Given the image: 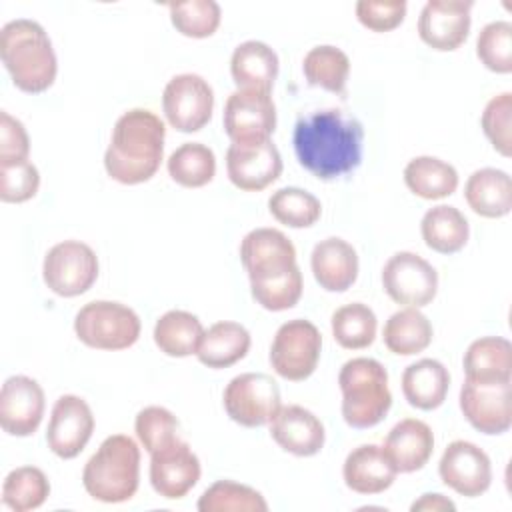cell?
I'll use <instances>...</instances> for the list:
<instances>
[{"instance_id":"cell-1","label":"cell","mask_w":512,"mask_h":512,"mask_svg":"<svg viewBox=\"0 0 512 512\" xmlns=\"http://www.w3.org/2000/svg\"><path fill=\"white\" fill-rule=\"evenodd\" d=\"M292 144L302 168L318 180H336L360 166L364 128L340 108H322L296 120Z\"/></svg>"},{"instance_id":"cell-2","label":"cell","mask_w":512,"mask_h":512,"mask_svg":"<svg viewBox=\"0 0 512 512\" xmlns=\"http://www.w3.org/2000/svg\"><path fill=\"white\" fill-rule=\"evenodd\" d=\"M164 122L146 108L124 112L114 128L104 154L106 174L120 184L148 182L164 156Z\"/></svg>"},{"instance_id":"cell-3","label":"cell","mask_w":512,"mask_h":512,"mask_svg":"<svg viewBox=\"0 0 512 512\" xmlns=\"http://www.w3.org/2000/svg\"><path fill=\"white\" fill-rule=\"evenodd\" d=\"M0 56L14 86L22 92H44L56 80V52L46 30L34 20L16 18L2 26Z\"/></svg>"},{"instance_id":"cell-4","label":"cell","mask_w":512,"mask_h":512,"mask_svg":"<svg viewBox=\"0 0 512 512\" xmlns=\"http://www.w3.org/2000/svg\"><path fill=\"white\" fill-rule=\"evenodd\" d=\"M140 482V448L126 434L108 436L82 470L84 490L98 502L130 500Z\"/></svg>"},{"instance_id":"cell-5","label":"cell","mask_w":512,"mask_h":512,"mask_svg":"<svg viewBox=\"0 0 512 512\" xmlns=\"http://www.w3.org/2000/svg\"><path fill=\"white\" fill-rule=\"evenodd\" d=\"M342 392V418L348 426L364 430L380 424L390 406L388 372L374 358H352L344 362L338 374Z\"/></svg>"},{"instance_id":"cell-6","label":"cell","mask_w":512,"mask_h":512,"mask_svg":"<svg viewBox=\"0 0 512 512\" xmlns=\"http://www.w3.org/2000/svg\"><path fill=\"white\" fill-rule=\"evenodd\" d=\"M74 332L88 348L124 350L140 338V318L126 304L94 300L78 310Z\"/></svg>"},{"instance_id":"cell-7","label":"cell","mask_w":512,"mask_h":512,"mask_svg":"<svg viewBox=\"0 0 512 512\" xmlns=\"http://www.w3.org/2000/svg\"><path fill=\"white\" fill-rule=\"evenodd\" d=\"M320 350V330L310 320L294 318L276 330L268 358L278 376L290 382H302L314 374Z\"/></svg>"},{"instance_id":"cell-8","label":"cell","mask_w":512,"mask_h":512,"mask_svg":"<svg viewBox=\"0 0 512 512\" xmlns=\"http://www.w3.org/2000/svg\"><path fill=\"white\" fill-rule=\"evenodd\" d=\"M42 278L58 296H80L88 292L98 278V256L80 240L58 242L44 256Z\"/></svg>"},{"instance_id":"cell-9","label":"cell","mask_w":512,"mask_h":512,"mask_svg":"<svg viewBox=\"0 0 512 512\" xmlns=\"http://www.w3.org/2000/svg\"><path fill=\"white\" fill-rule=\"evenodd\" d=\"M222 402L230 420L244 428L270 424L282 406L278 382L264 372H244L234 376L224 388Z\"/></svg>"},{"instance_id":"cell-10","label":"cell","mask_w":512,"mask_h":512,"mask_svg":"<svg viewBox=\"0 0 512 512\" xmlns=\"http://www.w3.org/2000/svg\"><path fill=\"white\" fill-rule=\"evenodd\" d=\"M222 124L232 144L270 140L276 128V106L270 92L252 88L234 90L224 104Z\"/></svg>"},{"instance_id":"cell-11","label":"cell","mask_w":512,"mask_h":512,"mask_svg":"<svg viewBox=\"0 0 512 512\" xmlns=\"http://www.w3.org/2000/svg\"><path fill=\"white\" fill-rule=\"evenodd\" d=\"M382 286L396 304L422 308L436 298L438 272L422 256L402 250L390 256L384 264Z\"/></svg>"},{"instance_id":"cell-12","label":"cell","mask_w":512,"mask_h":512,"mask_svg":"<svg viewBox=\"0 0 512 512\" xmlns=\"http://www.w3.org/2000/svg\"><path fill=\"white\" fill-rule=\"evenodd\" d=\"M162 108L172 128L178 132H198L212 118V86L200 74H178L164 86Z\"/></svg>"},{"instance_id":"cell-13","label":"cell","mask_w":512,"mask_h":512,"mask_svg":"<svg viewBox=\"0 0 512 512\" xmlns=\"http://www.w3.org/2000/svg\"><path fill=\"white\" fill-rule=\"evenodd\" d=\"M240 260L250 284L284 276L298 266L294 244L276 228L250 230L240 242Z\"/></svg>"},{"instance_id":"cell-14","label":"cell","mask_w":512,"mask_h":512,"mask_svg":"<svg viewBox=\"0 0 512 512\" xmlns=\"http://www.w3.org/2000/svg\"><path fill=\"white\" fill-rule=\"evenodd\" d=\"M440 480L456 494L476 498L492 484V464L488 454L468 440L450 442L438 462Z\"/></svg>"},{"instance_id":"cell-15","label":"cell","mask_w":512,"mask_h":512,"mask_svg":"<svg viewBox=\"0 0 512 512\" xmlns=\"http://www.w3.org/2000/svg\"><path fill=\"white\" fill-rule=\"evenodd\" d=\"M460 410L482 434H504L512 426V384H476L464 380L460 388Z\"/></svg>"},{"instance_id":"cell-16","label":"cell","mask_w":512,"mask_h":512,"mask_svg":"<svg viewBox=\"0 0 512 512\" xmlns=\"http://www.w3.org/2000/svg\"><path fill=\"white\" fill-rule=\"evenodd\" d=\"M94 432V414L88 402L76 394L60 396L50 414L46 442L62 460L76 458Z\"/></svg>"},{"instance_id":"cell-17","label":"cell","mask_w":512,"mask_h":512,"mask_svg":"<svg viewBox=\"0 0 512 512\" xmlns=\"http://www.w3.org/2000/svg\"><path fill=\"white\" fill-rule=\"evenodd\" d=\"M470 0H428L418 16L420 40L438 52L460 48L470 32Z\"/></svg>"},{"instance_id":"cell-18","label":"cell","mask_w":512,"mask_h":512,"mask_svg":"<svg viewBox=\"0 0 512 512\" xmlns=\"http://www.w3.org/2000/svg\"><path fill=\"white\" fill-rule=\"evenodd\" d=\"M200 460L182 438L150 454V484L166 500L184 498L200 480Z\"/></svg>"},{"instance_id":"cell-19","label":"cell","mask_w":512,"mask_h":512,"mask_svg":"<svg viewBox=\"0 0 512 512\" xmlns=\"http://www.w3.org/2000/svg\"><path fill=\"white\" fill-rule=\"evenodd\" d=\"M230 182L244 192H260L282 174V156L272 140L256 144H230L226 150Z\"/></svg>"},{"instance_id":"cell-20","label":"cell","mask_w":512,"mask_h":512,"mask_svg":"<svg viewBox=\"0 0 512 512\" xmlns=\"http://www.w3.org/2000/svg\"><path fill=\"white\" fill-rule=\"evenodd\" d=\"M44 416V390L28 376H10L0 390V426L10 436H30Z\"/></svg>"},{"instance_id":"cell-21","label":"cell","mask_w":512,"mask_h":512,"mask_svg":"<svg viewBox=\"0 0 512 512\" xmlns=\"http://www.w3.org/2000/svg\"><path fill=\"white\" fill-rule=\"evenodd\" d=\"M270 436L284 450L300 458L314 456L322 450L326 432L320 418L304 406H280L270 420Z\"/></svg>"},{"instance_id":"cell-22","label":"cell","mask_w":512,"mask_h":512,"mask_svg":"<svg viewBox=\"0 0 512 512\" xmlns=\"http://www.w3.org/2000/svg\"><path fill=\"white\" fill-rule=\"evenodd\" d=\"M310 268L326 292H346L358 278V254L338 236L320 240L310 254Z\"/></svg>"},{"instance_id":"cell-23","label":"cell","mask_w":512,"mask_h":512,"mask_svg":"<svg viewBox=\"0 0 512 512\" xmlns=\"http://www.w3.org/2000/svg\"><path fill=\"white\" fill-rule=\"evenodd\" d=\"M384 454L396 472L410 474L426 466L434 450L432 428L418 418H404L392 426L384 446Z\"/></svg>"},{"instance_id":"cell-24","label":"cell","mask_w":512,"mask_h":512,"mask_svg":"<svg viewBox=\"0 0 512 512\" xmlns=\"http://www.w3.org/2000/svg\"><path fill=\"white\" fill-rule=\"evenodd\" d=\"M396 468L384 454L382 446L362 444L354 448L342 466L344 484L358 494H380L396 480Z\"/></svg>"},{"instance_id":"cell-25","label":"cell","mask_w":512,"mask_h":512,"mask_svg":"<svg viewBox=\"0 0 512 512\" xmlns=\"http://www.w3.org/2000/svg\"><path fill=\"white\" fill-rule=\"evenodd\" d=\"M466 380L476 384L512 382V344L502 336L474 340L462 358Z\"/></svg>"},{"instance_id":"cell-26","label":"cell","mask_w":512,"mask_h":512,"mask_svg":"<svg viewBox=\"0 0 512 512\" xmlns=\"http://www.w3.org/2000/svg\"><path fill=\"white\" fill-rule=\"evenodd\" d=\"M448 388L450 372L434 358L416 360L402 372V394L406 402L418 410H436L442 406Z\"/></svg>"},{"instance_id":"cell-27","label":"cell","mask_w":512,"mask_h":512,"mask_svg":"<svg viewBox=\"0 0 512 512\" xmlns=\"http://www.w3.org/2000/svg\"><path fill=\"white\" fill-rule=\"evenodd\" d=\"M464 198L478 216L502 218L512 210V180L500 168H480L468 176Z\"/></svg>"},{"instance_id":"cell-28","label":"cell","mask_w":512,"mask_h":512,"mask_svg":"<svg viewBox=\"0 0 512 512\" xmlns=\"http://www.w3.org/2000/svg\"><path fill=\"white\" fill-rule=\"evenodd\" d=\"M230 74L238 88L270 92L278 76V54L260 40H246L232 52Z\"/></svg>"},{"instance_id":"cell-29","label":"cell","mask_w":512,"mask_h":512,"mask_svg":"<svg viewBox=\"0 0 512 512\" xmlns=\"http://www.w3.org/2000/svg\"><path fill=\"white\" fill-rule=\"evenodd\" d=\"M250 344V332L242 324L222 320L204 330L196 356L204 366L220 370L240 362L248 354Z\"/></svg>"},{"instance_id":"cell-30","label":"cell","mask_w":512,"mask_h":512,"mask_svg":"<svg viewBox=\"0 0 512 512\" xmlns=\"http://www.w3.org/2000/svg\"><path fill=\"white\" fill-rule=\"evenodd\" d=\"M424 244L438 254H454L462 250L470 236V224L466 216L448 204L432 206L420 222Z\"/></svg>"},{"instance_id":"cell-31","label":"cell","mask_w":512,"mask_h":512,"mask_svg":"<svg viewBox=\"0 0 512 512\" xmlns=\"http://www.w3.org/2000/svg\"><path fill=\"white\" fill-rule=\"evenodd\" d=\"M408 190L424 200H440L456 192L458 172L436 156H416L404 168Z\"/></svg>"},{"instance_id":"cell-32","label":"cell","mask_w":512,"mask_h":512,"mask_svg":"<svg viewBox=\"0 0 512 512\" xmlns=\"http://www.w3.org/2000/svg\"><path fill=\"white\" fill-rule=\"evenodd\" d=\"M204 336L198 316L186 310H168L154 324V342L166 356L184 358L196 354Z\"/></svg>"},{"instance_id":"cell-33","label":"cell","mask_w":512,"mask_h":512,"mask_svg":"<svg viewBox=\"0 0 512 512\" xmlns=\"http://www.w3.org/2000/svg\"><path fill=\"white\" fill-rule=\"evenodd\" d=\"M434 330L430 320L418 308H402L394 312L384 324V344L398 356H412L426 350L432 342Z\"/></svg>"},{"instance_id":"cell-34","label":"cell","mask_w":512,"mask_h":512,"mask_svg":"<svg viewBox=\"0 0 512 512\" xmlns=\"http://www.w3.org/2000/svg\"><path fill=\"white\" fill-rule=\"evenodd\" d=\"M302 72L310 86L328 90L332 94H346L350 58L336 46H314L302 60Z\"/></svg>"},{"instance_id":"cell-35","label":"cell","mask_w":512,"mask_h":512,"mask_svg":"<svg viewBox=\"0 0 512 512\" xmlns=\"http://www.w3.org/2000/svg\"><path fill=\"white\" fill-rule=\"evenodd\" d=\"M170 178L184 188H202L216 174L214 152L200 142H184L166 162Z\"/></svg>"},{"instance_id":"cell-36","label":"cell","mask_w":512,"mask_h":512,"mask_svg":"<svg viewBox=\"0 0 512 512\" xmlns=\"http://www.w3.org/2000/svg\"><path fill=\"white\" fill-rule=\"evenodd\" d=\"M334 340L346 350L368 348L376 338V314L362 302L340 306L330 320Z\"/></svg>"},{"instance_id":"cell-37","label":"cell","mask_w":512,"mask_h":512,"mask_svg":"<svg viewBox=\"0 0 512 512\" xmlns=\"http://www.w3.org/2000/svg\"><path fill=\"white\" fill-rule=\"evenodd\" d=\"M50 494L46 474L36 466H20L8 472L2 484V502L14 512L40 508Z\"/></svg>"},{"instance_id":"cell-38","label":"cell","mask_w":512,"mask_h":512,"mask_svg":"<svg viewBox=\"0 0 512 512\" xmlns=\"http://www.w3.org/2000/svg\"><path fill=\"white\" fill-rule=\"evenodd\" d=\"M196 508L200 512H266L268 504L258 490L246 484L218 480L202 492Z\"/></svg>"},{"instance_id":"cell-39","label":"cell","mask_w":512,"mask_h":512,"mask_svg":"<svg viewBox=\"0 0 512 512\" xmlns=\"http://www.w3.org/2000/svg\"><path fill=\"white\" fill-rule=\"evenodd\" d=\"M270 214L284 226L290 228H310L318 222L322 214L320 200L308 190L286 186L268 198Z\"/></svg>"},{"instance_id":"cell-40","label":"cell","mask_w":512,"mask_h":512,"mask_svg":"<svg viewBox=\"0 0 512 512\" xmlns=\"http://www.w3.org/2000/svg\"><path fill=\"white\" fill-rule=\"evenodd\" d=\"M172 26L188 38L212 36L222 20V10L214 0H186L168 4Z\"/></svg>"},{"instance_id":"cell-41","label":"cell","mask_w":512,"mask_h":512,"mask_svg":"<svg viewBox=\"0 0 512 512\" xmlns=\"http://www.w3.org/2000/svg\"><path fill=\"white\" fill-rule=\"evenodd\" d=\"M478 60L496 74L512 72V24L496 20L486 24L476 38Z\"/></svg>"},{"instance_id":"cell-42","label":"cell","mask_w":512,"mask_h":512,"mask_svg":"<svg viewBox=\"0 0 512 512\" xmlns=\"http://www.w3.org/2000/svg\"><path fill=\"white\" fill-rule=\"evenodd\" d=\"M134 430L148 454L180 438L178 418L164 406H146L134 420Z\"/></svg>"},{"instance_id":"cell-43","label":"cell","mask_w":512,"mask_h":512,"mask_svg":"<svg viewBox=\"0 0 512 512\" xmlns=\"http://www.w3.org/2000/svg\"><path fill=\"white\" fill-rule=\"evenodd\" d=\"M302 288V272L298 266L284 276L250 284V292L256 304L270 312H282L296 306L302 296Z\"/></svg>"},{"instance_id":"cell-44","label":"cell","mask_w":512,"mask_h":512,"mask_svg":"<svg viewBox=\"0 0 512 512\" xmlns=\"http://www.w3.org/2000/svg\"><path fill=\"white\" fill-rule=\"evenodd\" d=\"M482 130L494 150L502 156L512 154V136H510V124H512V94L502 92L488 100L484 106L482 118H480Z\"/></svg>"},{"instance_id":"cell-45","label":"cell","mask_w":512,"mask_h":512,"mask_svg":"<svg viewBox=\"0 0 512 512\" xmlns=\"http://www.w3.org/2000/svg\"><path fill=\"white\" fill-rule=\"evenodd\" d=\"M40 188L38 168L30 162L0 164V200L20 204L36 196Z\"/></svg>"},{"instance_id":"cell-46","label":"cell","mask_w":512,"mask_h":512,"mask_svg":"<svg viewBox=\"0 0 512 512\" xmlns=\"http://www.w3.org/2000/svg\"><path fill=\"white\" fill-rule=\"evenodd\" d=\"M404 0H360L356 2L358 22L372 32H390L404 22Z\"/></svg>"},{"instance_id":"cell-47","label":"cell","mask_w":512,"mask_h":512,"mask_svg":"<svg viewBox=\"0 0 512 512\" xmlns=\"http://www.w3.org/2000/svg\"><path fill=\"white\" fill-rule=\"evenodd\" d=\"M28 154L30 138L24 124L8 112H0V164L24 162Z\"/></svg>"},{"instance_id":"cell-48","label":"cell","mask_w":512,"mask_h":512,"mask_svg":"<svg viewBox=\"0 0 512 512\" xmlns=\"http://www.w3.org/2000/svg\"><path fill=\"white\" fill-rule=\"evenodd\" d=\"M456 504L452 500H448L442 494H422L416 502H412L410 510H432V512H440V510H454Z\"/></svg>"}]
</instances>
